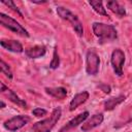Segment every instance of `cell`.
<instances>
[{
    "label": "cell",
    "mask_w": 132,
    "mask_h": 132,
    "mask_svg": "<svg viewBox=\"0 0 132 132\" xmlns=\"http://www.w3.org/2000/svg\"><path fill=\"white\" fill-rule=\"evenodd\" d=\"M92 30H93V33L95 34V36L98 37L100 43L109 42V41L116 40L118 38L117 29L114 28V26L109 25V24L95 22L92 25Z\"/></svg>",
    "instance_id": "obj_1"
},
{
    "label": "cell",
    "mask_w": 132,
    "mask_h": 132,
    "mask_svg": "<svg viewBox=\"0 0 132 132\" xmlns=\"http://www.w3.org/2000/svg\"><path fill=\"white\" fill-rule=\"evenodd\" d=\"M62 114V110L60 107H56L53 109L51 116L42 121L35 123L32 127V132H51L55 125L58 123Z\"/></svg>",
    "instance_id": "obj_2"
},
{
    "label": "cell",
    "mask_w": 132,
    "mask_h": 132,
    "mask_svg": "<svg viewBox=\"0 0 132 132\" xmlns=\"http://www.w3.org/2000/svg\"><path fill=\"white\" fill-rule=\"evenodd\" d=\"M57 13L58 15L64 20V21H67L71 27L74 29V31L76 32V34L78 36H82L84 35V27H82V24L81 22L79 21V19L73 13L71 12L68 8L66 7H63V6H58L57 7Z\"/></svg>",
    "instance_id": "obj_3"
},
{
    "label": "cell",
    "mask_w": 132,
    "mask_h": 132,
    "mask_svg": "<svg viewBox=\"0 0 132 132\" xmlns=\"http://www.w3.org/2000/svg\"><path fill=\"white\" fill-rule=\"evenodd\" d=\"M0 23L3 27H5L6 29L12 31L13 33H16L23 37H29V33L28 31L14 19L8 16L7 14H5L4 12H0Z\"/></svg>",
    "instance_id": "obj_4"
},
{
    "label": "cell",
    "mask_w": 132,
    "mask_h": 132,
    "mask_svg": "<svg viewBox=\"0 0 132 132\" xmlns=\"http://www.w3.org/2000/svg\"><path fill=\"white\" fill-rule=\"evenodd\" d=\"M100 58L94 48H90L86 54V72L89 75H96L99 71Z\"/></svg>",
    "instance_id": "obj_5"
},
{
    "label": "cell",
    "mask_w": 132,
    "mask_h": 132,
    "mask_svg": "<svg viewBox=\"0 0 132 132\" xmlns=\"http://www.w3.org/2000/svg\"><path fill=\"white\" fill-rule=\"evenodd\" d=\"M29 122H30V118L28 116L20 114V116L12 117V118L8 119L7 121H5L3 123V127L10 132H14V131L20 130L24 126H26Z\"/></svg>",
    "instance_id": "obj_6"
},
{
    "label": "cell",
    "mask_w": 132,
    "mask_h": 132,
    "mask_svg": "<svg viewBox=\"0 0 132 132\" xmlns=\"http://www.w3.org/2000/svg\"><path fill=\"white\" fill-rule=\"evenodd\" d=\"M110 63L113 69V72L118 76L123 75V66L125 63V54L121 48H116L111 53Z\"/></svg>",
    "instance_id": "obj_7"
},
{
    "label": "cell",
    "mask_w": 132,
    "mask_h": 132,
    "mask_svg": "<svg viewBox=\"0 0 132 132\" xmlns=\"http://www.w3.org/2000/svg\"><path fill=\"white\" fill-rule=\"evenodd\" d=\"M103 120H104V116L102 113H96V114L92 116L91 118H88L82 123V125L80 127V130L82 132H88V131L98 127L99 125H101Z\"/></svg>",
    "instance_id": "obj_8"
},
{
    "label": "cell",
    "mask_w": 132,
    "mask_h": 132,
    "mask_svg": "<svg viewBox=\"0 0 132 132\" xmlns=\"http://www.w3.org/2000/svg\"><path fill=\"white\" fill-rule=\"evenodd\" d=\"M88 118H89V111H84V112L77 114L76 117L72 118L66 125H64V126L60 129L59 132H68L70 129H73V128L77 127L78 125L82 124Z\"/></svg>",
    "instance_id": "obj_9"
},
{
    "label": "cell",
    "mask_w": 132,
    "mask_h": 132,
    "mask_svg": "<svg viewBox=\"0 0 132 132\" xmlns=\"http://www.w3.org/2000/svg\"><path fill=\"white\" fill-rule=\"evenodd\" d=\"M0 44L3 48H5L9 52H12V53L20 54V53L24 52V47H23L22 43L14 39H1Z\"/></svg>",
    "instance_id": "obj_10"
},
{
    "label": "cell",
    "mask_w": 132,
    "mask_h": 132,
    "mask_svg": "<svg viewBox=\"0 0 132 132\" xmlns=\"http://www.w3.org/2000/svg\"><path fill=\"white\" fill-rule=\"evenodd\" d=\"M89 96H90V94H89V92H87V91H82V92H80V93H77V94L71 99V101H70V103H69V110H70V111H73V110L76 109L79 105L84 104V103L89 99Z\"/></svg>",
    "instance_id": "obj_11"
},
{
    "label": "cell",
    "mask_w": 132,
    "mask_h": 132,
    "mask_svg": "<svg viewBox=\"0 0 132 132\" xmlns=\"http://www.w3.org/2000/svg\"><path fill=\"white\" fill-rule=\"evenodd\" d=\"M45 53H46V48L44 45H34L25 51V54L27 55V57L31 59L41 58L45 55Z\"/></svg>",
    "instance_id": "obj_12"
},
{
    "label": "cell",
    "mask_w": 132,
    "mask_h": 132,
    "mask_svg": "<svg viewBox=\"0 0 132 132\" xmlns=\"http://www.w3.org/2000/svg\"><path fill=\"white\" fill-rule=\"evenodd\" d=\"M44 91L50 96H52V97H54L56 99H59V100H63L67 96V90L64 87H54V88L46 87L44 89Z\"/></svg>",
    "instance_id": "obj_13"
},
{
    "label": "cell",
    "mask_w": 132,
    "mask_h": 132,
    "mask_svg": "<svg viewBox=\"0 0 132 132\" xmlns=\"http://www.w3.org/2000/svg\"><path fill=\"white\" fill-rule=\"evenodd\" d=\"M106 6L108 9H110L114 14H117L119 18H124L126 15V9L124 6H122L118 1L111 0L106 2Z\"/></svg>",
    "instance_id": "obj_14"
},
{
    "label": "cell",
    "mask_w": 132,
    "mask_h": 132,
    "mask_svg": "<svg viewBox=\"0 0 132 132\" xmlns=\"http://www.w3.org/2000/svg\"><path fill=\"white\" fill-rule=\"evenodd\" d=\"M125 99H126V96L125 95H119L117 97L109 98L108 100H106L104 102V108H105V110H112L117 105H119L123 101H125Z\"/></svg>",
    "instance_id": "obj_15"
},
{
    "label": "cell",
    "mask_w": 132,
    "mask_h": 132,
    "mask_svg": "<svg viewBox=\"0 0 132 132\" xmlns=\"http://www.w3.org/2000/svg\"><path fill=\"white\" fill-rule=\"evenodd\" d=\"M6 92V96L8 97V99L11 101V102H13L14 104H16V105H19V106H21V107H23V108H27V103H26V101L25 100H23V99H21L13 91H11L10 89H6L3 93H5Z\"/></svg>",
    "instance_id": "obj_16"
},
{
    "label": "cell",
    "mask_w": 132,
    "mask_h": 132,
    "mask_svg": "<svg viewBox=\"0 0 132 132\" xmlns=\"http://www.w3.org/2000/svg\"><path fill=\"white\" fill-rule=\"evenodd\" d=\"M89 4L92 6V8L98 14H101V15H104V16H108L107 11H106V9L103 6V2L102 1H99V0H91V1H89Z\"/></svg>",
    "instance_id": "obj_17"
},
{
    "label": "cell",
    "mask_w": 132,
    "mask_h": 132,
    "mask_svg": "<svg viewBox=\"0 0 132 132\" xmlns=\"http://www.w3.org/2000/svg\"><path fill=\"white\" fill-rule=\"evenodd\" d=\"M0 66H1V72H2L3 74H5L6 77H8L9 79H11V78H12V72H11L10 67L8 66V64H6V63L4 62V60L1 59V61H0Z\"/></svg>",
    "instance_id": "obj_18"
},
{
    "label": "cell",
    "mask_w": 132,
    "mask_h": 132,
    "mask_svg": "<svg viewBox=\"0 0 132 132\" xmlns=\"http://www.w3.org/2000/svg\"><path fill=\"white\" fill-rule=\"evenodd\" d=\"M60 65V58H59V55H58V52H57V47H55L54 50V54H53V59L50 63V67L52 69H57Z\"/></svg>",
    "instance_id": "obj_19"
},
{
    "label": "cell",
    "mask_w": 132,
    "mask_h": 132,
    "mask_svg": "<svg viewBox=\"0 0 132 132\" xmlns=\"http://www.w3.org/2000/svg\"><path fill=\"white\" fill-rule=\"evenodd\" d=\"M2 3H3L4 5H6V6H8V8H10L11 10H13L14 12H16L21 18H23V13L20 11V9L18 8V6L15 5V3H14L13 1H10V0L5 1V0H2Z\"/></svg>",
    "instance_id": "obj_20"
},
{
    "label": "cell",
    "mask_w": 132,
    "mask_h": 132,
    "mask_svg": "<svg viewBox=\"0 0 132 132\" xmlns=\"http://www.w3.org/2000/svg\"><path fill=\"white\" fill-rule=\"evenodd\" d=\"M32 113H33L35 117H37V118H41V117H43V116H46L47 111H46L45 109H43V108L36 107V108H34V109L32 110Z\"/></svg>",
    "instance_id": "obj_21"
},
{
    "label": "cell",
    "mask_w": 132,
    "mask_h": 132,
    "mask_svg": "<svg viewBox=\"0 0 132 132\" xmlns=\"http://www.w3.org/2000/svg\"><path fill=\"white\" fill-rule=\"evenodd\" d=\"M99 88L105 93V94H109L110 93V87L109 86H107V85H105V84H102V85H100L99 86Z\"/></svg>",
    "instance_id": "obj_22"
},
{
    "label": "cell",
    "mask_w": 132,
    "mask_h": 132,
    "mask_svg": "<svg viewBox=\"0 0 132 132\" xmlns=\"http://www.w3.org/2000/svg\"><path fill=\"white\" fill-rule=\"evenodd\" d=\"M46 1H32V3H35V4H42V3H45Z\"/></svg>",
    "instance_id": "obj_23"
},
{
    "label": "cell",
    "mask_w": 132,
    "mask_h": 132,
    "mask_svg": "<svg viewBox=\"0 0 132 132\" xmlns=\"http://www.w3.org/2000/svg\"><path fill=\"white\" fill-rule=\"evenodd\" d=\"M4 107H5V103L3 101H1V107L0 108H4Z\"/></svg>",
    "instance_id": "obj_24"
}]
</instances>
